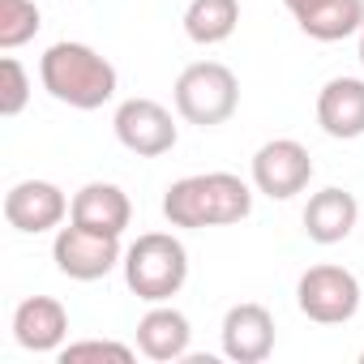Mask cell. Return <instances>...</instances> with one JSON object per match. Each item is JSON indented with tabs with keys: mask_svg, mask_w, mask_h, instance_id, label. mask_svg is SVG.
Returning <instances> with one entry per match:
<instances>
[{
	"mask_svg": "<svg viewBox=\"0 0 364 364\" xmlns=\"http://www.w3.org/2000/svg\"><path fill=\"white\" fill-rule=\"evenodd\" d=\"M253 215V185L236 171H202L167 185L163 219L171 228H232Z\"/></svg>",
	"mask_w": 364,
	"mask_h": 364,
	"instance_id": "cell-1",
	"label": "cell"
},
{
	"mask_svg": "<svg viewBox=\"0 0 364 364\" xmlns=\"http://www.w3.org/2000/svg\"><path fill=\"white\" fill-rule=\"evenodd\" d=\"M39 82L43 90L73 107V112H99L103 103L116 99V86H120V73L116 65L95 52L90 43H77V39H60L52 43L43 56H39Z\"/></svg>",
	"mask_w": 364,
	"mask_h": 364,
	"instance_id": "cell-2",
	"label": "cell"
},
{
	"mask_svg": "<svg viewBox=\"0 0 364 364\" xmlns=\"http://www.w3.org/2000/svg\"><path fill=\"white\" fill-rule=\"evenodd\" d=\"M124 283L137 300L163 304L180 296V287L189 283V249L180 245L171 232H146L124 249Z\"/></svg>",
	"mask_w": 364,
	"mask_h": 364,
	"instance_id": "cell-3",
	"label": "cell"
},
{
	"mask_svg": "<svg viewBox=\"0 0 364 364\" xmlns=\"http://www.w3.org/2000/svg\"><path fill=\"white\" fill-rule=\"evenodd\" d=\"M171 99L180 120H189L198 129H219L240 107V77L223 60H193L189 69H180Z\"/></svg>",
	"mask_w": 364,
	"mask_h": 364,
	"instance_id": "cell-4",
	"label": "cell"
},
{
	"mask_svg": "<svg viewBox=\"0 0 364 364\" xmlns=\"http://www.w3.org/2000/svg\"><path fill=\"white\" fill-rule=\"evenodd\" d=\"M296 304L317 326H343L360 313V279L334 262L309 266L296 283Z\"/></svg>",
	"mask_w": 364,
	"mask_h": 364,
	"instance_id": "cell-5",
	"label": "cell"
},
{
	"mask_svg": "<svg viewBox=\"0 0 364 364\" xmlns=\"http://www.w3.org/2000/svg\"><path fill=\"white\" fill-rule=\"evenodd\" d=\"M112 129H116V141L124 150H133L137 159H159V154H171L176 141H180V129H176V116L159 103V99H146V95H133L116 107L112 116Z\"/></svg>",
	"mask_w": 364,
	"mask_h": 364,
	"instance_id": "cell-6",
	"label": "cell"
},
{
	"mask_svg": "<svg viewBox=\"0 0 364 364\" xmlns=\"http://www.w3.org/2000/svg\"><path fill=\"white\" fill-rule=\"evenodd\" d=\"M52 262H56V270L65 279L95 283V279H107L124 262V249H120V236H103V232H90V228L69 223L52 240Z\"/></svg>",
	"mask_w": 364,
	"mask_h": 364,
	"instance_id": "cell-7",
	"label": "cell"
},
{
	"mask_svg": "<svg viewBox=\"0 0 364 364\" xmlns=\"http://www.w3.org/2000/svg\"><path fill=\"white\" fill-rule=\"evenodd\" d=\"M249 176H253V189L257 193H266L270 202H287V198H296V193L309 189V180H313V154L296 137H274V141H266L253 154Z\"/></svg>",
	"mask_w": 364,
	"mask_h": 364,
	"instance_id": "cell-8",
	"label": "cell"
},
{
	"mask_svg": "<svg viewBox=\"0 0 364 364\" xmlns=\"http://www.w3.org/2000/svg\"><path fill=\"white\" fill-rule=\"evenodd\" d=\"M73 198H65L60 185L52 180H18L5 193V223L22 236H43V232H60V223L69 219Z\"/></svg>",
	"mask_w": 364,
	"mask_h": 364,
	"instance_id": "cell-9",
	"label": "cell"
},
{
	"mask_svg": "<svg viewBox=\"0 0 364 364\" xmlns=\"http://www.w3.org/2000/svg\"><path fill=\"white\" fill-rule=\"evenodd\" d=\"M223 355L236 364H262L274 351V313L257 300H240L223 313Z\"/></svg>",
	"mask_w": 364,
	"mask_h": 364,
	"instance_id": "cell-10",
	"label": "cell"
},
{
	"mask_svg": "<svg viewBox=\"0 0 364 364\" xmlns=\"http://www.w3.org/2000/svg\"><path fill=\"white\" fill-rule=\"evenodd\" d=\"M14 338H18V347H26L35 355L60 351L69 338V309L56 296H26L14 309Z\"/></svg>",
	"mask_w": 364,
	"mask_h": 364,
	"instance_id": "cell-11",
	"label": "cell"
},
{
	"mask_svg": "<svg viewBox=\"0 0 364 364\" xmlns=\"http://www.w3.org/2000/svg\"><path fill=\"white\" fill-rule=\"evenodd\" d=\"M69 223L103 232V236H124V228L133 223V202H129V193L120 185H112V180H90V185H82L73 193Z\"/></svg>",
	"mask_w": 364,
	"mask_h": 364,
	"instance_id": "cell-12",
	"label": "cell"
},
{
	"mask_svg": "<svg viewBox=\"0 0 364 364\" xmlns=\"http://www.w3.org/2000/svg\"><path fill=\"white\" fill-rule=\"evenodd\" d=\"M317 124L334 141L364 137V77H330L317 90Z\"/></svg>",
	"mask_w": 364,
	"mask_h": 364,
	"instance_id": "cell-13",
	"label": "cell"
},
{
	"mask_svg": "<svg viewBox=\"0 0 364 364\" xmlns=\"http://www.w3.org/2000/svg\"><path fill=\"white\" fill-rule=\"evenodd\" d=\"M355 223H360V202H355V193H347L338 185L313 193L304 206V236L313 245H343L355 232Z\"/></svg>",
	"mask_w": 364,
	"mask_h": 364,
	"instance_id": "cell-14",
	"label": "cell"
},
{
	"mask_svg": "<svg viewBox=\"0 0 364 364\" xmlns=\"http://www.w3.org/2000/svg\"><path fill=\"white\" fill-rule=\"evenodd\" d=\"M189 343H193L189 317L180 313V309H171L167 300L154 304V309L137 321V351L150 355V360H159V364L185 360V355H189Z\"/></svg>",
	"mask_w": 364,
	"mask_h": 364,
	"instance_id": "cell-15",
	"label": "cell"
},
{
	"mask_svg": "<svg viewBox=\"0 0 364 364\" xmlns=\"http://www.w3.org/2000/svg\"><path fill=\"white\" fill-rule=\"evenodd\" d=\"M296 26L317 39V43H338V39H351L360 35L364 26V0H309L296 14Z\"/></svg>",
	"mask_w": 364,
	"mask_h": 364,
	"instance_id": "cell-16",
	"label": "cell"
},
{
	"mask_svg": "<svg viewBox=\"0 0 364 364\" xmlns=\"http://www.w3.org/2000/svg\"><path fill=\"white\" fill-rule=\"evenodd\" d=\"M240 26V0H189L185 9V35L198 48H219Z\"/></svg>",
	"mask_w": 364,
	"mask_h": 364,
	"instance_id": "cell-17",
	"label": "cell"
},
{
	"mask_svg": "<svg viewBox=\"0 0 364 364\" xmlns=\"http://www.w3.org/2000/svg\"><path fill=\"white\" fill-rule=\"evenodd\" d=\"M39 26H43V14L35 0H0V48L5 52L31 43Z\"/></svg>",
	"mask_w": 364,
	"mask_h": 364,
	"instance_id": "cell-18",
	"label": "cell"
},
{
	"mask_svg": "<svg viewBox=\"0 0 364 364\" xmlns=\"http://www.w3.org/2000/svg\"><path fill=\"white\" fill-rule=\"evenodd\" d=\"M31 103V77L18 56L0 60V116H22Z\"/></svg>",
	"mask_w": 364,
	"mask_h": 364,
	"instance_id": "cell-19",
	"label": "cell"
},
{
	"mask_svg": "<svg viewBox=\"0 0 364 364\" xmlns=\"http://www.w3.org/2000/svg\"><path fill=\"white\" fill-rule=\"evenodd\" d=\"M56 355L65 364H82V360H116V364H129L133 360V347H124L116 338H82V343H65Z\"/></svg>",
	"mask_w": 364,
	"mask_h": 364,
	"instance_id": "cell-20",
	"label": "cell"
},
{
	"mask_svg": "<svg viewBox=\"0 0 364 364\" xmlns=\"http://www.w3.org/2000/svg\"><path fill=\"white\" fill-rule=\"evenodd\" d=\"M283 5H287V9H291V14H296V9H300V5H309V0H283Z\"/></svg>",
	"mask_w": 364,
	"mask_h": 364,
	"instance_id": "cell-21",
	"label": "cell"
},
{
	"mask_svg": "<svg viewBox=\"0 0 364 364\" xmlns=\"http://www.w3.org/2000/svg\"><path fill=\"white\" fill-rule=\"evenodd\" d=\"M360 65H364V26H360Z\"/></svg>",
	"mask_w": 364,
	"mask_h": 364,
	"instance_id": "cell-22",
	"label": "cell"
}]
</instances>
